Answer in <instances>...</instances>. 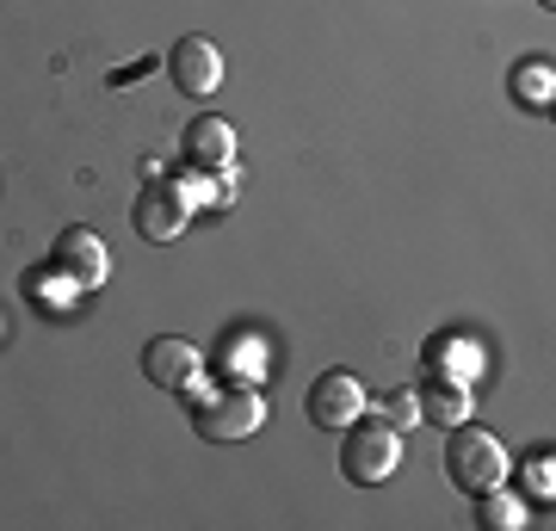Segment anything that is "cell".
I'll list each match as a JSON object with an SVG mask.
<instances>
[{
    "label": "cell",
    "instance_id": "ba28073f",
    "mask_svg": "<svg viewBox=\"0 0 556 531\" xmlns=\"http://www.w3.org/2000/svg\"><path fill=\"white\" fill-rule=\"evenodd\" d=\"M142 371H149V383H161V390H192L199 383V346L192 340H149V353H142Z\"/></svg>",
    "mask_w": 556,
    "mask_h": 531
},
{
    "label": "cell",
    "instance_id": "52a82bcc",
    "mask_svg": "<svg viewBox=\"0 0 556 531\" xmlns=\"http://www.w3.org/2000/svg\"><path fill=\"white\" fill-rule=\"evenodd\" d=\"M56 266L75 278V291H93V285H105V273H112V254H105V241L93 236V229H62Z\"/></svg>",
    "mask_w": 556,
    "mask_h": 531
},
{
    "label": "cell",
    "instance_id": "277c9868",
    "mask_svg": "<svg viewBox=\"0 0 556 531\" xmlns=\"http://www.w3.org/2000/svg\"><path fill=\"white\" fill-rule=\"evenodd\" d=\"M309 420H316L321 433H346L358 414H365V383H358L353 371H321L316 383H309Z\"/></svg>",
    "mask_w": 556,
    "mask_h": 531
},
{
    "label": "cell",
    "instance_id": "5b68a950",
    "mask_svg": "<svg viewBox=\"0 0 556 531\" xmlns=\"http://www.w3.org/2000/svg\"><path fill=\"white\" fill-rule=\"evenodd\" d=\"M186 217H192V198L179 192V186H142L137 211H130V223H137L142 241H174L179 229H186Z\"/></svg>",
    "mask_w": 556,
    "mask_h": 531
},
{
    "label": "cell",
    "instance_id": "6da1fadb",
    "mask_svg": "<svg viewBox=\"0 0 556 531\" xmlns=\"http://www.w3.org/2000/svg\"><path fill=\"white\" fill-rule=\"evenodd\" d=\"M266 420V395L248 390V383H229V390H211L192 402V427H199L211 445H236V439H248Z\"/></svg>",
    "mask_w": 556,
    "mask_h": 531
},
{
    "label": "cell",
    "instance_id": "5bb4252c",
    "mask_svg": "<svg viewBox=\"0 0 556 531\" xmlns=\"http://www.w3.org/2000/svg\"><path fill=\"white\" fill-rule=\"evenodd\" d=\"M433 365L439 371H452L457 383H470V377H477V346H470V340H439Z\"/></svg>",
    "mask_w": 556,
    "mask_h": 531
},
{
    "label": "cell",
    "instance_id": "7a4b0ae2",
    "mask_svg": "<svg viewBox=\"0 0 556 531\" xmlns=\"http://www.w3.org/2000/svg\"><path fill=\"white\" fill-rule=\"evenodd\" d=\"M501 470H507V452H501L495 433H477V427L452 433V445H445V476H452L464 494L501 489Z\"/></svg>",
    "mask_w": 556,
    "mask_h": 531
},
{
    "label": "cell",
    "instance_id": "30bf717a",
    "mask_svg": "<svg viewBox=\"0 0 556 531\" xmlns=\"http://www.w3.org/2000/svg\"><path fill=\"white\" fill-rule=\"evenodd\" d=\"M415 402H420V420H433V427H464V420H470V402H477V395L464 390L457 377H452V383L439 377L433 390L415 395Z\"/></svg>",
    "mask_w": 556,
    "mask_h": 531
},
{
    "label": "cell",
    "instance_id": "8992f818",
    "mask_svg": "<svg viewBox=\"0 0 556 531\" xmlns=\"http://www.w3.org/2000/svg\"><path fill=\"white\" fill-rule=\"evenodd\" d=\"M167 68H174V87L186 99H211L223 80V50L211 38H179L174 56H167Z\"/></svg>",
    "mask_w": 556,
    "mask_h": 531
},
{
    "label": "cell",
    "instance_id": "8fae6325",
    "mask_svg": "<svg viewBox=\"0 0 556 531\" xmlns=\"http://www.w3.org/2000/svg\"><path fill=\"white\" fill-rule=\"evenodd\" d=\"M365 408H371V420H383V427H415L420 420V402H415V390H390V395H365Z\"/></svg>",
    "mask_w": 556,
    "mask_h": 531
},
{
    "label": "cell",
    "instance_id": "2e32d148",
    "mask_svg": "<svg viewBox=\"0 0 556 531\" xmlns=\"http://www.w3.org/2000/svg\"><path fill=\"white\" fill-rule=\"evenodd\" d=\"M149 68H155V56H142V62H130V68H118V75H112V80H118V87H124V80H137V75H149Z\"/></svg>",
    "mask_w": 556,
    "mask_h": 531
},
{
    "label": "cell",
    "instance_id": "9c48e42d",
    "mask_svg": "<svg viewBox=\"0 0 556 531\" xmlns=\"http://www.w3.org/2000/svg\"><path fill=\"white\" fill-rule=\"evenodd\" d=\"M179 149H186V161H192L199 174H229V161H236V130H229V118H192Z\"/></svg>",
    "mask_w": 556,
    "mask_h": 531
},
{
    "label": "cell",
    "instance_id": "9a60e30c",
    "mask_svg": "<svg viewBox=\"0 0 556 531\" xmlns=\"http://www.w3.org/2000/svg\"><path fill=\"white\" fill-rule=\"evenodd\" d=\"M526 489L551 501V489H556V470H551V457H532V464H526Z\"/></svg>",
    "mask_w": 556,
    "mask_h": 531
},
{
    "label": "cell",
    "instance_id": "7c38bea8",
    "mask_svg": "<svg viewBox=\"0 0 556 531\" xmlns=\"http://www.w3.org/2000/svg\"><path fill=\"white\" fill-rule=\"evenodd\" d=\"M477 519H482L489 531H514V526H526V507H519L514 494L489 489V494H477Z\"/></svg>",
    "mask_w": 556,
    "mask_h": 531
},
{
    "label": "cell",
    "instance_id": "3957f363",
    "mask_svg": "<svg viewBox=\"0 0 556 531\" xmlns=\"http://www.w3.org/2000/svg\"><path fill=\"white\" fill-rule=\"evenodd\" d=\"M402 464V433L396 427H383V420H365V427H346V445H340V470L353 476V482H383V476H396Z\"/></svg>",
    "mask_w": 556,
    "mask_h": 531
},
{
    "label": "cell",
    "instance_id": "4fadbf2b",
    "mask_svg": "<svg viewBox=\"0 0 556 531\" xmlns=\"http://www.w3.org/2000/svg\"><path fill=\"white\" fill-rule=\"evenodd\" d=\"M551 87H556L551 62H519L514 68V93L526 99V105H551Z\"/></svg>",
    "mask_w": 556,
    "mask_h": 531
}]
</instances>
